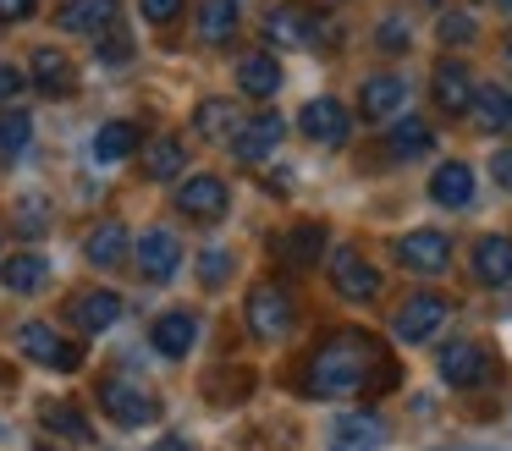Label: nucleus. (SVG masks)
<instances>
[{"label":"nucleus","mask_w":512,"mask_h":451,"mask_svg":"<svg viewBox=\"0 0 512 451\" xmlns=\"http://www.w3.org/2000/svg\"><path fill=\"white\" fill-rule=\"evenodd\" d=\"M490 374V352L479 347V341H452V347H441V380L457 385V391H468V385H479Z\"/></svg>","instance_id":"f8f14e48"},{"label":"nucleus","mask_w":512,"mask_h":451,"mask_svg":"<svg viewBox=\"0 0 512 451\" xmlns=\"http://www.w3.org/2000/svg\"><path fill=\"white\" fill-rule=\"evenodd\" d=\"M375 39H380V50H386V55H397V50H408V22H402V17H391V22H380V33H375Z\"/></svg>","instance_id":"4c0bfd02"},{"label":"nucleus","mask_w":512,"mask_h":451,"mask_svg":"<svg viewBox=\"0 0 512 451\" xmlns=\"http://www.w3.org/2000/svg\"><path fill=\"white\" fill-rule=\"evenodd\" d=\"M490 176H496L501 193H512V149H496V154H490Z\"/></svg>","instance_id":"ea45409f"},{"label":"nucleus","mask_w":512,"mask_h":451,"mask_svg":"<svg viewBox=\"0 0 512 451\" xmlns=\"http://www.w3.org/2000/svg\"><path fill=\"white\" fill-rule=\"evenodd\" d=\"M149 341H155L160 358H188L193 341H199V319H193L188 308H171V314H160L155 325H149Z\"/></svg>","instance_id":"f3484780"},{"label":"nucleus","mask_w":512,"mask_h":451,"mask_svg":"<svg viewBox=\"0 0 512 451\" xmlns=\"http://www.w3.org/2000/svg\"><path fill=\"white\" fill-rule=\"evenodd\" d=\"M28 132H34V121L23 116V110H12V116H0V160H12V154L28 149Z\"/></svg>","instance_id":"72a5a7b5"},{"label":"nucleus","mask_w":512,"mask_h":451,"mask_svg":"<svg viewBox=\"0 0 512 451\" xmlns=\"http://www.w3.org/2000/svg\"><path fill=\"white\" fill-rule=\"evenodd\" d=\"M133 149H138V127H133V121H105V127L94 132V160H100V165H122Z\"/></svg>","instance_id":"c85d7f7f"},{"label":"nucleus","mask_w":512,"mask_h":451,"mask_svg":"<svg viewBox=\"0 0 512 451\" xmlns=\"http://www.w3.org/2000/svg\"><path fill=\"white\" fill-rule=\"evenodd\" d=\"M386 446V424L375 413H342L331 424V451H380Z\"/></svg>","instance_id":"6ab92c4d"},{"label":"nucleus","mask_w":512,"mask_h":451,"mask_svg":"<svg viewBox=\"0 0 512 451\" xmlns=\"http://www.w3.org/2000/svg\"><path fill=\"white\" fill-rule=\"evenodd\" d=\"M474 281L507 286L512 281V237H479L474 242Z\"/></svg>","instance_id":"4be33fe9"},{"label":"nucleus","mask_w":512,"mask_h":451,"mask_svg":"<svg viewBox=\"0 0 512 451\" xmlns=\"http://www.w3.org/2000/svg\"><path fill=\"white\" fill-rule=\"evenodd\" d=\"M446 297H435V292H419V297H408V303L397 308V319H391V330H397V341H430L435 330L446 325Z\"/></svg>","instance_id":"6e6552de"},{"label":"nucleus","mask_w":512,"mask_h":451,"mask_svg":"<svg viewBox=\"0 0 512 451\" xmlns=\"http://www.w3.org/2000/svg\"><path fill=\"white\" fill-rule=\"evenodd\" d=\"M155 451H193V446H188V440H182V435H171V440H160Z\"/></svg>","instance_id":"c03bdc74"},{"label":"nucleus","mask_w":512,"mask_h":451,"mask_svg":"<svg viewBox=\"0 0 512 451\" xmlns=\"http://www.w3.org/2000/svg\"><path fill=\"white\" fill-rule=\"evenodd\" d=\"M501 11H507V17H512V0H501Z\"/></svg>","instance_id":"49530a36"},{"label":"nucleus","mask_w":512,"mask_h":451,"mask_svg":"<svg viewBox=\"0 0 512 451\" xmlns=\"http://www.w3.org/2000/svg\"><path fill=\"white\" fill-rule=\"evenodd\" d=\"M331 286L347 297V303H369V297L380 292V270L364 259L358 248H336L331 259Z\"/></svg>","instance_id":"0eeeda50"},{"label":"nucleus","mask_w":512,"mask_h":451,"mask_svg":"<svg viewBox=\"0 0 512 451\" xmlns=\"http://www.w3.org/2000/svg\"><path fill=\"white\" fill-rule=\"evenodd\" d=\"M17 352H23L28 363H39V369H56V374H72L78 369V347L72 341H61L56 330L45 325V319H28V325H17Z\"/></svg>","instance_id":"20e7f679"},{"label":"nucleus","mask_w":512,"mask_h":451,"mask_svg":"<svg viewBox=\"0 0 512 451\" xmlns=\"http://www.w3.org/2000/svg\"><path fill=\"white\" fill-rule=\"evenodd\" d=\"M248 325H254L259 341H281L292 330V292L276 281H259L248 292Z\"/></svg>","instance_id":"39448f33"},{"label":"nucleus","mask_w":512,"mask_h":451,"mask_svg":"<svg viewBox=\"0 0 512 451\" xmlns=\"http://www.w3.org/2000/svg\"><path fill=\"white\" fill-rule=\"evenodd\" d=\"M265 33H270V44H287V50H320V44L336 39V22L309 6H276L265 17Z\"/></svg>","instance_id":"f03ea898"},{"label":"nucleus","mask_w":512,"mask_h":451,"mask_svg":"<svg viewBox=\"0 0 512 451\" xmlns=\"http://www.w3.org/2000/svg\"><path fill=\"white\" fill-rule=\"evenodd\" d=\"M397 369L386 363L380 341L369 330H336L314 347L309 369H303V391L320 396V402H336V396H364L375 385H391Z\"/></svg>","instance_id":"f257e3e1"},{"label":"nucleus","mask_w":512,"mask_h":451,"mask_svg":"<svg viewBox=\"0 0 512 451\" xmlns=\"http://www.w3.org/2000/svg\"><path fill=\"white\" fill-rule=\"evenodd\" d=\"M116 17H122V0H67L61 6V28L67 33H105L116 28Z\"/></svg>","instance_id":"412c9836"},{"label":"nucleus","mask_w":512,"mask_h":451,"mask_svg":"<svg viewBox=\"0 0 512 451\" xmlns=\"http://www.w3.org/2000/svg\"><path fill=\"white\" fill-rule=\"evenodd\" d=\"M397 259L408 264L413 275H441L452 264V237L446 231H408L397 242Z\"/></svg>","instance_id":"1a4fd4ad"},{"label":"nucleus","mask_w":512,"mask_h":451,"mask_svg":"<svg viewBox=\"0 0 512 451\" xmlns=\"http://www.w3.org/2000/svg\"><path fill=\"white\" fill-rule=\"evenodd\" d=\"M237 88H243L248 99H270V94H281V61L276 55H243L237 61Z\"/></svg>","instance_id":"393cba45"},{"label":"nucleus","mask_w":512,"mask_h":451,"mask_svg":"<svg viewBox=\"0 0 512 451\" xmlns=\"http://www.w3.org/2000/svg\"><path fill=\"white\" fill-rule=\"evenodd\" d=\"M386 149L397 154V160H419L424 149H430V127H424L419 116H408V121H397V127L386 132Z\"/></svg>","instance_id":"473e14b6"},{"label":"nucleus","mask_w":512,"mask_h":451,"mask_svg":"<svg viewBox=\"0 0 512 451\" xmlns=\"http://www.w3.org/2000/svg\"><path fill=\"white\" fill-rule=\"evenodd\" d=\"M204 391H210V402H243V391H248V374H221V380L210 374V385H204Z\"/></svg>","instance_id":"c9c22d12"},{"label":"nucleus","mask_w":512,"mask_h":451,"mask_svg":"<svg viewBox=\"0 0 512 451\" xmlns=\"http://www.w3.org/2000/svg\"><path fill=\"white\" fill-rule=\"evenodd\" d=\"M17 94H23V72H17V66H6V61H0V105H12Z\"/></svg>","instance_id":"a19ab883"},{"label":"nucleus","mask_w":512,"mask_h":451,"mask_svg":"<svg viewBox=\"0 0 512 451\" xmlns=\"http://www.w3.org/2000/svg\"><path fill=\"white\" fill-rule=\"evenodd\" d=\"M193 132H199V138H226L232 143L237 132H243V110L232 105V99H199V105H193Z\"/></svg>","instance_id":"aec40b11"},{"label":"nucleus","mask_w":512,"mask_h":451,"mask_svg":"<svg viewBox=\"0 0 512 451\" xmlns=\"http://www.w3.org/2000/svg\"><path fill=\"white\" fill-rule=\"evenodd\" d=\"M0 281L12 286V292H39V286L50 281L45 253H17V259H0Z\"/></svg>","instance_id":"c756f323"},{"label":"nucleus","mask_w":512,"mask_h":451,"mask_svg":"<svg viewBox=\"0 0 512 451\" xmlns=\"http://www.w3.org/2000/svg\"><path fill=\"white\" fill-rule=\"evenodd\" d=\"M226 204H232V193H226V182L215 171L188 176V182L177 187V209L188 220H215V215H226Z\"/></svg>","instance_id":"9b49d317"},{"label":"nucleus","mask_w":512,"mask_h":451,"mask_svg":"<svg viewBox=\"0 0 512 451\" xmlns=\"http://www.w3.org/2000/svg\"><path fill=\"white\" fill-rule=\"evenodd\" d=\"M133 264H138V275H144V281L166 286L171 275H177V264H182V242L171 237L166 226H155V231H144V237L133 242Z\"/></svg>","instance_id":"423d86ee"},{"label":"nucleus","mask_w":512,"mask_h":451,"mask_svg":"<svg viewBox=\"0 0 512 451\" xmlns=\"http://www.w3.org/2000/svg\"><path fill=\"white\" fill-rule=\"evenodd\" d=\"M28 72H34V88H39L45 99H67L72 88H78V66H72L67 55L56 50V44H39Z\"/></svg>","instance_id":"2eb2a0df"},{"label":"nucleus","mask_w":512,"mask_h":451,"mask_svg":"<svg viewBox=\"0 0 512 451\" xmlns=\"http://www.w3.org/2000/svg\"><path fill=\"white\" fill-rule=\"evenodd\" d=\"M452 451H490V446H452Z\"/></svg>","instance_id":"a18cd8bd"},{"label":"nucleus","mask_w":512,"mask_h":451,"mask_svg":"<svg viewBox=\"0 0 512 451\" xmlns=\"http://www.w3.org/2000/svg\"><path fill=\"white\" fill-rule=\"evenodd\" d=\"M34 17V0H0V22H28Z\"/></svg>","instance_id":"37998d69"},{"label":"nucleus","mask_w":512,"mask_h":451,"mask_svg":"<svg viewBox=\"0 0 512 451\" xmlns=\"http://www.w3.org/2000/svg\"><path fill=\"white\" fill-rule=\"evenodd\" d=\"M100 61H111V66L133 61V39H127V33H111V28H105V44H100Z\"/></svg>","instance_id":"58836bf2"},{"label":"nucleus","mask_w":512,"mask_h":451,"mask_svg":"<svg viewBox=\"0 0 512 451\" xmlns=\"http://www.w3.org/2000/svg\"><path fill=\"white\" fill-rule=\"evenodd\" d=\"M39 451H50V446H39Z\"/></svg>","instance_id":"8fccbe9b"},{"label":"nucleus","mask_w":512,"mask_h":451,"mask_svg":"<svg viewBox=\"0 0 512 451\" xmlns=\"http://www.w3.org/2000/svg\"><path fill=\"white\" fill-rule=\"evenodd\" d=\"M402 99H408V83H402V77H369L364 94H358V110H364L369 121H391L402 110Z\"/></svg>","instance_id":"a878e982"},{"label":"nucleus","mask_w":512,"mask_h":451,"mask_svg":"<svg viewBox=\"0 0 512 451\" xmlns=\"http://www.w3.org/2000/svg\"><path fill=\"white\" fill-rule=\"evenodd\" d=\"M226 275H232V253H226V248H204L199 253V281L204 286H221Z\"/></svg>","instance_id":"f704fd0d"},{"label":"nucleus","mask_w":512,"mask_h":451,"mask_svg":"<svg viewBox=\"0 0 512 451\" xmlns=\"http://www.w3.org/2000/svg\"><path fill=\"white\" fill-rule=\"evenodd\" d=\"M430 198H435L441 209H463L468 198H474V171H468L463 160L435 165V176H430Z\"/></svg>","instance_id":"b1692460"},{"label":"nucleus","mask_w":512,"mask_h":451,"mask_svg":"<svg viewBox=\"0 0 512 451\" xmlns=\"http://www.w3.org/2000/svg\"><path fill=\"white\" fill-rule=\"evenodd\" d=\"M320 253H325V226L320 220H298L292 231L276 237V259L287 264V270H309V264H320Z\"/></svg>","instance_id":"dca6fc26"},{"label":"nucleus","mask_w":512,"mask_h":451,"mask_svg":"<svg viewBox=\"0 0 512 451\" xmlns=\"http://www.w3.org/2000/svg\"><path fill=\"white\" fill-rule=\"evenodd\" d=\"M298 127H303V138H309V143L336 149V143H347L353 121H347V110L336 105V99H309V105L298 110Z\"/></svg>","instance_id":"9d476101"},{"label":"nucleus","mask_w":512,"mask_h":451,"mask_svg":"<svg viewBox=\"0 0 512 451\" xmlns=\"http://www.w3.org/2000/svg\"><path fill=\"white\" fill-rule=\"evenodd\" d=\"M474 121L479 132H512V88H474Z\"/></svg>","instance_id":"cd10ccee"},{"label":"nucleus","mask_w":512,"mask_h":451,"mask_svg":"<svg viewBox=\"0 0 512 451\" xmlns=\"http://www.w3.org/2000/svg\"><path fill=\"white\" fill-rule=\"evenodd\" d=\"M67 314H72V325H78L83 336H100V330H111L116 319H122V297L105 292V286H94V292H78V297H72Z\"/></svg>","instance_id":"4468645a"},{"label":"nucleus","mask_w":512,"mask_h":451,"mask_svg":"<svg viewBox=\"0 0 512 451\" xmlns=\"http://www.w3.org/2000/svg\"><path fill=\"white\" fill-rule=\"evenodd\" d=\"M182 165H188V149H182V138H171V132H166V138L149 143V154H144V176H149V182H171Z\"/></svg>","instance_id":"7c9ffc66"},{"label":"nucleus","mask_w":512,"mask_h":451,"mask_svg":"<svg viewBox=\"0 0 512 451\" xmlns=\"http://www.w3.org/2000/svg\"><path fill=\"white\" fill-rule=\"evenodd\" d=\"M474 17H463V11H446V17H441V39L446 44H474Z\"/></svg>","instance_id":"e433bc0d"},{"label":"nucleus","mask_w":512,"mask_h":451,"mask_svg":"<svg viewBox=\"0 0 512 451\" xmlns=\"http://www.w3.org/2000/svg\"><path fill=\"white\" fill-rule=\"evenodd\" d=\"M237 33V0H199V39L226 44Z\"/></svg>","instance_id":"2f4dec72"},{"label":"nucleus","mask_w":512,"mask_h":451,"mask_svg":"<svg viewBox=\"0 0 512 451\" xmlns=\"http://www.w3.org/2000/svg\"><path fill=\"white\" fill-rule=\"evenodd\" d=\"M507 72H512V44H507Z\"/></svg>","instance_id":"de8ad7c7"},{"label":"nucleus","mask_w":512,"mask_h":451,"mask_svg":"<svg viewBox=\"0 0 512 451\" xmlns=\"http://www.w3.org/2000/svg\"><path fill=\"white\" fill-rule=\"evenodd\" d=\"M39 424H45L50 435L72 440V446H89V440H94V429H89V418H83V407H72V402H45V407H39Z\"/></svg>","instance_id":"bb28decb"},{"label":"nucleus","mask_w":512,"mask_h":451,"mask_svg":"<svg viewBox=\"0 0 512 451\" xmlns=\"http://www.w3.org/2000/svg\"><path fill=\"white\" fill-rule=\"evenodd\" d=\"M100 413L122 429H144L160 418V402L138 380H127V374H105L100 380Z\"/></svg>","instance_id":"7ed1b4c3"},{"label":"nucleus","mask_w":512,"mask_h":451,"mask_svg":"<svg viewBox=\"0 0 512 451\" xmlns=\"http://www.w3.org/2000/svg\"><path fill=\"white\" fill-rule=\"evenodd\" d=\"M0 440H6V424H0Z\"/></svg>","instance_id":"09e8293b"},{"label":"nucleus","mask_w":512,"mask_h":451,"mask_svg":"<svg viewBox=\"0 0 512 451\" xmlns=\"http://www.w3.org/2000/svg\"><path fill=\"white\" fill-rule=\"evenodd\" d=\"M430 94L446 116H468V105H474V72L463 61H441L430 77Z\"/></svg>","instance_id":"ddd939ff"},{"label":"nucleus","mask_w":512,"mask_h":451,"mask_svg":"<svg viewBox=\"0 0 512 451\" xmlns=\"http://www.w3.org/2000/svg\"><path fill=\"white\" fill-rule=\"evenodd\" d=\"M83 259L100 264V270H116V264H127V226H122V220H100V226L83 237Z\"/></svg>","instance_id":"5701e85b"},{"label":"nucleus","mask_w":512,"mask_h":451,"mask_svg":"<svg viewBox=\"0 0 512 451\" xmlns=\"http://www.w3.org/2000/svg\"><path fill=\"white\" fill-rule=\"evenodd\" d=\"M177 11H182V0H144V17L160 22V28H166V22H177Z\"/></svg>","instance_id":"79ce46f5"},{"label":"nucleus","mask_w":512,"mask_h":451,"mask_svg":"<svg viewBox=\"0 0 512 451\" xmlns=\"http://www.w3.org/2000/svg\"><path fill=\"white\" fill-rule=\"evenodd\" d=\"M281 132H287V121L281 116H254V121H243V132L232 138V149H237V160L243 165H259V160H270L276 154V143H281Z\"/></svg>","instance_id":"a211bd4d"}]
</instances>
